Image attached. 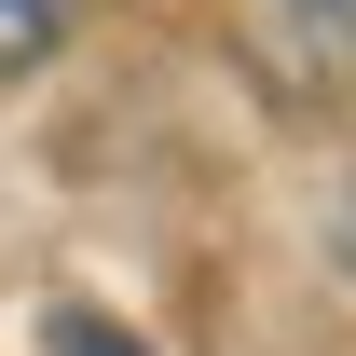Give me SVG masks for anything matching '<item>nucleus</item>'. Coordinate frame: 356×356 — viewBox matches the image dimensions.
<instances>
[{
    "mask_svg": "<svg viewBox=\"0 0 356 356\" xmlns=\"http://www.w3.org/2000/svg\"><path fill=\"white\" fill-rule=\"evenodd\" d=\"M233 55L288 110H329L356 96V0H233Z\"/></svg>",
    "mask_w": 356,
    "mask_h": 356,
    "instance_id": "obj_1",
    "label": "nucleus"
},
{
    "mask_svg": "<svg viewBox=\"0 0 356 356\" xmlns=\"http://www.w3.org/2000/svg\"><path fill=\"white\" fill-rule=\"evenodd\" d=\"M69 28H83V0H0V83H14V69H42Z\"/></svg>",
    "mask_w": 356,
    "mask_h": 356,
    "instance_id": "obj_2",
    "label": "nucleus"
},
{
    "mask_svg": "<svg viewBox=\"0 0 356 356\" xmlns=\"http://www.w3.org/2000/svg\"><path fill=\"white\" fill-rule=\"evenodd\" d=\"M42 343H55V356H151L124 315H96V302H55V329H42Z\"/></svg>",
    "mask_w": 356,
    "mask_h": 356,
    "instance_id": "obj_3",
    "label": "nucleus"
},
{
    "mask_svg": "<svg viewBox=\"0 0 356 356\" xmlns=\"http://www.w3.org/2000/svg\"><path fill=\"white\" fill-rule=\"evenodd\" d=\"M329 261H343V288H356V178L329 192Z\"/></svg>",
    "mask_w": 356,
    "mask_h": 356,
    "instance_id": "obj_4",
    "label": "nucleus"
}]
</instances>
